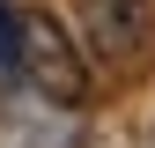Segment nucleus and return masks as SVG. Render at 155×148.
<instances>
[{"label": "nucleus", "mask_w": 155, "mask_h": 148, "mask_svg": "<svg viewBox=\"0 0 155 148\" xmlns=\"http://www.w3.org/2000/svg\"><path fill=\"white\" fill-rule=\"evenodd\" d=\"M22 82L45 104H67V111L89 104V59L59 30V15H45V8H22Z\"/></svg>", "instance_id": "f257e3e1"}, {"label": "nucleus", "mask_w": 155, "mask_h": 148, "mask_svg": "<svg viewBox=\"0 0 155 148\" xmlns=\"http://www.w3.org/2000/svg\"><path fill=\"white\" fill-rule=\"evenodd\" d=\"M81 30H89V52L111 67H140V52L155 45L148 0H81Z\"/></svg>", "instance_id": "f03ea898"}]
</instances>
